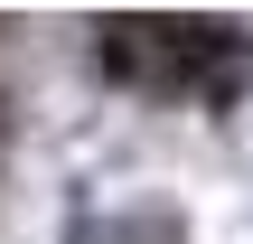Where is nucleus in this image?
<instances>
[{
  "label": "nucleus",
  "mask_w": 253,
  "mask_h": 244,
  "mask_svg": "<svg viewBox=\"0 0 253 244\" xmlns=\"http://www.w3.org/2000/svg\"><path fill=\"white\" fill-rule=\"evenodd\" d=\"M253 66L235 19H103V75L131 94H207L225 103Z\"/></svg>",
  "instance_id": "1"
}]
</instances>
